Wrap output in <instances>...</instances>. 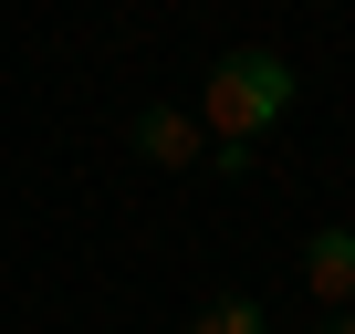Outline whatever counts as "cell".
Listing matches in <instances>:
<instances>
[{
	"label": "cell",
	"instance_id": "1",
	"mask_svg": "<svg viewBox=\"0 0 355 334\" xmlns=\"http://www.w3.org/2000/svg\"><path fill=\"white\" fill-rule=\"evenodd\" d=\"M282 115H293V63H282V53L241 42V53L209 63V84H199V136H209V146H251V136H272Z\"/></svg>",
	"mask_w": 355,
	"mask_h": 334
},
{
	"label": "cell",
	"instance_id": "2",
	"mask_svg": "<svg viewBox=\"0 0 355 334\" xmlns=\"http://www.w3.org/2000/svg\"><path fill=\"white\" fill-rule=\"evenodd\" d=\"M303 292L334 303V313L355 303V230H345V220H324V230L303 240Z\"/></svg>",
	"mask_w": 355,
	"mask_h": 334
},
{
	"label": "cell",
	"instance_id": "3",
	"mask_svg": "<svg viewBox=\"0 0 355 334\" xmlns=\"http://www.w3.org/2000/svg\"><path fill=\"white\" fill-rule=\"evenodd\" d=\"M136 157L146 167H199L209 136H199V115H178V105H136Z\"/></svg>",
	"mask_w": 355,
	"mask_h": 334
},
{
	"label": "cell",
	"instance_id": "4",
	"mask_svg": "<svg viewBox=\"0 0 355 334\" xmlns=\"http://www.w3.org/2000/svg\"><path fill=\"white\" fill-rule=\"evenodd\" d=\"M189 334H261V303H251V292H220V303H199Z\"/></svg>",
	"mask_w": 355,
	"mask_h": 334
},
{
	"label": "cell",
	"instance_id": "5",
	"mask_svg": "<svg viewBox=\"0 0 355 334\" xmlns=\"http://www.w3.org/2000/svg\"><path fill=\"white\" fill-rule=\"evenodd\" d=\"M324 334H355V303H345V313H324Z\"/></svg>",
	"mask_w": 355,
	"mask_h": 334
}]
</instances>
